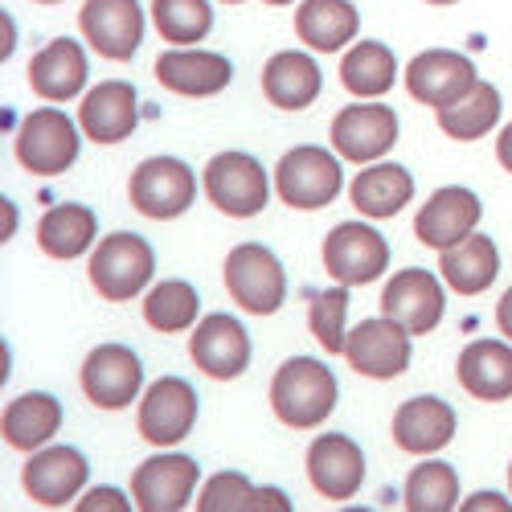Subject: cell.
I'll return each instance as SVG.
<instances>
[{"mask_svg":"<svg viewBox=\"0 0 512 512\" xmlns=\"http://www.w3.org/2000/svg\"><path fill=\"white\" fill-rule=\"evenodd\" d=\"M340 386L336 373L324 361L312 357H291L275 369L271 381V410L283 426H295V431H312L320 426L332 410H336Z\"/></svg>","mask_w":512,"mask_h":512,"instance_id":"obj_1","label":"cell"},{"mask_svg":"<svg viewBox=\"0 0 512 512\" xmlns=\"http://www.w3.org/2000/svg\"><path fill=\"white\" fill-rule=\"evenodd\" d=\"M156 271V254L140 234H107L91 254V283L107 304H127L148 287Z\"/></svg>","mask_w":512,"mask_h":512,"instance_id":"obj_2","label":"cell"},{"mask_svg":"<svg viewBox=\"0 0 512 512\" xmlns=\"http://www.w3.org/2000/svg\"><path fill=\"white\" fill-rule=\"evenodd\" d=\"M127 197L132 209L144 213L152 222H173L193 205L197 197V177L185 160L173 156H152L144 164H136L132 181H127Z\"/></svg>","mask_w":512,"mask_h":512,"instance_id":"obj_3","label":"cell"},{"mask_svg":"<svg viewBox=\"0 0 512 512\" xmlns=\"http://www.w3.org/2000/svg\"><path fill=\"white\" fill-rule=\"evenodd\" d=\"M226 291L250 316H271V312L283 308V295H287L283 263L267 246L242 242V246L230 250V259H226Z\"/></svg>","mask_w":512,"mask_h":512,"instance_id":"obj_4","label":"cell"},{"mask_svg":"<svg viewBox=\"0 0 512 512\" xmlns=\"http://www.w3.org/2000/svg\"><path fill=\"white\" fill-rule=\"evenodd\" d=\"M205 197L218 205L226 218H254L271 201L267 168L246 152H222L205 164Z\"/></svg>","mask_w":512,"mask_h":512,"instance_id":"obj_5","label":"cell"},{"mask_svg":"<svg viewBox=\"0 0 512 512\" xmlns=\"http://www.w3.org/2000/svg\"><path fill=\"white\" fill-rule=\"evenodd\" d=\"M17 164L25 173H37V177H58L78 160V132H74V119L58 107H41L33 111L21 132H17Z\"/></svg>","mask_w":512,"mask_h":512,"instance_id":"obj_6","label":"cell"},{"mask_svg":"<svg viewBox=\"0 0 512 512\" xmlns=\"http://www.w3.org/2000/svg\"><path fill=\"white\" fill-rule=\"evenodd\" d=\"M275 189L291 209H324L340 193V160L316 144L291 148L275 168Z\"/></svg>","mask_w":512,"mask_h":512,"instance_id":"obj_7","label":"cell"},{"mask_svg":"<svg viewBox=\"0 0 512 512\" xmlns=\"http://www.w3.org/2000/svg\"><path fill=\"white\" fill-rule=\"evenodd\" d=\"M386 267H390V242L365 222H340L324 238V271L336 283L365 287Z\"/></svg>","mask_w":512,"mask_h":512,"instance_id":"obj_8","label":"cell"},{"mask_svg":"<svg viewBox=\"0 0 512 512\" xmlns=\"http://www.w3.org/2000/svg\"><path fill=\"white\" fill-rule=\"evenodd\" d=\"M197 422V390L185 377H160L148 386V394L140 398V439H148L152 447H173L181 443Z\"/></svg>","mask_w":512,"mask_h":512,"instance_id":"obj_9","label":"cell"},{"mask_svg":"<svg viewBox=\"0 0 512 512\" xmlns=\"http://www.w3.org/2000/svg\"><path fill=\"white\" fill-rule=\"evenodd\" d=\"M398 144V115L381 103H353L332 119V148L340 160L369 164Z\"/></svg>","mask_w":512,"mask_h":512,"instance_id":"obj_10","label":"cell"},{"mask_svg":"<svg viewBox=\"0 0 512 512\" xmlns=\"http://www.w3.org/2000/svg\"><path fill=\"white\" fill-rule=\"evenodd\" d=\"M82 37L111 62H132L144 41V9L140 0H87L78 13Z\"/></svg>","mask_w":512,"mask_h":512,"instance_id":"obj_11","label":"cell"},{"mask_svg":"<svg viewBox=\"0 0 512 512\" xmlns=\"http://www.w3.org/2000/svg\"><path fill=\"white\" fill-rule=\"evenodd\" d=\"M144 365L127 345H99L82 361V394L99 410H123L127 402L140 398Z\"/></svg>","mask_w":512,"mask_h":512,"instance_id":"obj_12","label":"cell"},{"mask_svg":"<svg viewBox=\"0 0 512 512\" xmlns=\"http://www.w3.org/2000/svg\"><path fill=\"white\" fill-rule=\"evenodd\" d=\"M345 357L361 377L390 381V377L406 373V365H410V332L402 324H394L390 316L365 320L345 336Z\"/></svg>","mask_w":512,"mask_h":512,"instance_id":"obj_13","label":"cell"},{"mask_svg":"<svg viewBox=\"0 0 512 512\" xmlns=\"http://www.w3.org/2000/svg\"><path fill=\"white\" fill-rule=\"evenodd\" d=\"M443 283L422 271V267H410V271H398L386 291H381V316H390L394 324H402L410 336H422L431 332L439 320H443Z\"/></svg>","mask_w":512,"mask_h":512,"instance_id":"obj_14","label":"cell"},{"mask_svg":"<svg viewBox=\"0 0 512 512\" xmlns=\"http://www.w3.org/2000/svg\"><path fill=\"white\" fill-rule=\"evenodd\" d=\"M201 480V467L189 455H152L132 476V504L144 512H181Z\"/></svg>","mask_w":512,"mask_h":512,"instance_id":"obj_15","label":"cell"},{"mask_svg":"<svg viewBox=\"0 0 512 512\" xmlns=\"http://www.w3.org/2000/svg\"><path fill=\"white\" fill-rule=\"evenodd\" d=\"M87 459H82V451L74 447H41L33 451V459L25 463V472H21V484H25V496L41 508H62L70 504L82 484H87Z\"/></svg>","mask_w":512,"mask_h":512,"instance_id":"obj_16","label":"cell"},{"mask_svg":"<svg viewBox=\"0 0 512 512\" xmlns=\"http://www.w3.org/2000/svg\"><path fill=\"white\" fill-rule=\"evenodd\" d=\"M476 82L480 78H476L472 58L455 54V50H426V54H418L406 66V91H410V99L435 107V111L455 103L459 95H467Z\"/></svg>","mask_w":512,"mask_h":512,"instance_id":"obj_17","label":"cell"},{"mask_svg":"<svg viewBox=\"0 0 512 512\" xmlns=\"http://www.w3.org/2000/svg\"><path fill=\"white\" fill-rule=\"evenodd\" d=\"M484 218V205L472 189H463V185H447L439 193H431V201H426L418 209V218H414V234L422 246H431V250H447L455 242H463L467 234H472Z\"/></svg>","mask_w":512,"mask_h":512,"instance_id":"obj_18","label":"cell"},{"mask_svg":"<svg viewBox=\"0 0 512 512\" xmlns=\"http://www.w3.org/2000/svg\"><path fill=\"white\" fill-rule=\"evenodd\" d=\"M189 353H193V361H197L201 373L218 377V381H234L250 365V332L234 316L213 312V316H205L193 328Z\"/></svg>","mask_w":512,"mask_h":512,"instance_id":"obj_19","label":"cell"},{"mask_svg":"<svg viewBox=\"0 0 512 512\" xmlns=\"http://www.w3.org/2000/svg\"><path fill=\"white\" fill-rule=\"evenodd\" d=\"M136 123H140V95H136L132 82H123V78L99 82V87L82 99V107H78V127L95 144L127 140L136 132Z\"/></svg>","mask_w":512,"mask_h":512,"instance_id":"obj_20","label":"cell"},{"mask_svg":"<svg viewBox=\"0 0 512 512\" xmlns=\"http://www.w3.org/2000/svg\"><path fill=\"white\" fill-rule=\"evenodd\" d=\"M308 480L324 500H353L365 484V455L349 435H320L308 447Z\"/></svg>","mask_w":512,"mask_h":512,"instance_id":"obj_21","label":"cell"},{"mask_svg":"<svg viewBox=\"0 0 512 512\" xmlns=\"http://www.w3.org/2000/svg\"><path fill=\"white\" fill-rule=\"evenodd\" d=\"M156 78L164 91L185 95V99H205L230 87L234 66L230 58L213 54V50H164L156 58Z\"/></svg>","mask_w":512,"mask_h":512,"instance_id":"obj_22","label":"cell"},{"mask_svg":"<svg viewBox=\"0 0 512 512\" xmlns=\"http://www.w3.org/2000/svg\"><path fill=\"white\" fill-rule=\"evenodd\" d=\"M87 54L74 37H54L46 50H37V58L29 62V87L50 99V103H66L87 87Z\"/></svg>","mask_w":512,"mask_h":512,"instance_id":"obj_23","label":"cell"},{"mask_svg":"<svg viewBox=\"0 0 512 512\" xmlns=\"http://www.w3.org/2000/svg\"><path fill=\"white\" fill-rule=\"evenodd\" d=\"M455 439V410L443 398H410L394 414V443L410 455H431Z\"/></svg>","mask_w":512,"mask_h":512,"instance_id":"obj_24","label":"cell"},{"mask_svg":"<svg viewBox=\"0 0 512 512\" xmlns=\"http://www.w3.org/2000/svg\"><path fill=\"white\" fill-rule=\"evenodd\" d=\"M459 386L480 402L512 398V349L504 340H476L459 353Z\"/></svg>","mask_w":512,"mask_h":512,"instance_id":"obj_25","label":"cell"},{"mask_svg":"<svg viewBox=\"0 0 512 512\" xmlns=\"http://www.w3.org/2000/svg\"><path fill=\"white\" fill-rule=\"evenodd\" d=\"M263 95L279 111H304L320 95V66L304 50H283L263 66Z\"/></svg>","mask_w":512,"mask_h":512,"instance_id":"obj_26","label":"cell"},{"mask_svg":"<svg viewBox=\"0 0 512 512\" xmlns=\"http://www.w3.org/2000/svg\"><path fill=\"white\" fill-rule=\"evenodd\" d=\"M361 17L349 0H304L295 9V33H300L304 46L320 50V54H336L345 50L357 37Z\"/></svg>","mask_w":512,"mask_h":512,"instance_id":"obj_27","label":"cell"},{"mask_svg":"<svg viewBox=\"0 0 512 512\" xmlns=\"http://www.w3.org/2000/svg\"><path fill=\"white\" fill-rule=\"evenodd\" d=\"M447 287H455L459 295H480L496 283L500 271V250L488 234H467L463 242L443 250V263H439Z\"/></svg>","mask_w":512,"mask_h":512,"instance_id":"obj_28","label":"cell"},{"mask_svg":"<svg viewBox=\"0 0 512 512\" xmlns=\"http://www.w3.org/2000/svg\"><path fill=\"white\" fill-rule=\"evenodd\" d=\"M62 426V406L50 394H21L17 402L5 406L0 431L13 451H41Z\"/></svg>","mask_w":512,"mask_h":512,"instance_id":"obj_29","label":"cell"},{"mask_svg":"<svg viewBox=\"0 0 512 512\" xmlns=\"http://www.w3.org/2000/svg\"><path fill=\"white\" fill-rule=\"evenodd\" d=\"M99 234L95 209L87 205H54L50 213H41L37 222V246L50 254V259H78L82 250H91Z\"/></svg>","mask_w":512,"mask_h":512,"instance_id":"obj_30","label":"cell"},{"mask_svg":"<svg viewBox=\"0 0 512 512\" xmlns=\"http://www.w3.org/2000/svg\"><path fill=\"white\" fill-rule=\"evenodd\" d=\"M349 197L365 218H394V213L402 205H410V197H414V177L402 164H373L353 181Z\"/></svg>","mask_w":512,"mask_h":512,"instance_id":"obj_31","label":"cell"},{"mask_svg":"<svg viewBox=\"0 0 512 512\" xmlns=\"http://www.w3.org/2000/svg\"><path fill=\"white\" fill-rule=\"evenodd\" d=\"M496 119H500V91L492 87V82H476L467 95L439 107V127L451 140H463V144L488 136L496 127Z\"/></svg>","mask_w":512,"mask_h":512,"instance_id":"obj_32","label":"cell"},{"mask_svg":"<svg viewBox=\"0 0 512 512\" xmlns=\"http://www.w3.org/2000/svg\"><path fill=\"white\" fill-rule=\"evenodd\" d=\"M394 78H398V58L381 41H357L345 54V62H340V82L361 99L386 95L394 87Z\"/></svg>","mask_w":512,"mask_h":512,"instance_id":"obj_33","label":"cell"},{"mask_svg":"<svg viewBox=\"0 0 512 512\" xmlns=\"http://www.w3.org/2000/svg\"><path fill=\"white\" fill-rule=\"evenodd\" d=\"M402 504L410 512H451V508H459V476H455V467L439 463V459L418 463L414 472L406 476Z\"/></svg>","mask_w":512,"mask_h":512,"instance_id":"obj_34","label":"cell"},{"mask_svg":"<svg viewBox=\"0 0 512 512\" xmlns=\"http://www.w3.org/2000/svg\"><path fill=\"white\" fill-rule=\"evenodd\" d=\"M197 308H201V300H197L193 283H185V279H164V283H156V287L148 291L144 320H148V328H156V332H185V328H193Z\"/></svg>","mask_w":512,"mask_h":512,"instance_id":"obj_35","label":"cell"},{"mask_svg":"<svg viewBox=\"0 0 512 512\" xmlns=\"http://www.w3.org/2000/svg\"><path fill=\"white\" fill-rule=\"evenodd\" d=\"M152 21L164 41L193 46L213 29V9L209 0H152Z\"/></svg>","mask_w":512,"mask_h":512,"instance_id":"obj_36","label":"cell"},{"mask_svg":"<svg viewBox=\"0 0 512 512\" xmlns=\"http://www.w3.org/2000/svg\"><path fill=\"white\" fill-rule=\"evenodd\" d=\"M345 312H349V287L336 283L328 291H312V308H308V328L320 340L324 353H345Z\"/></svg>","mask_w":512,"mask_h":512,"instance_id":"obj_37","label":"cell"},{"mask_svg":"<svg viewBox=\"0 0 512 512\" xmlns=\"http://www.w3.org/2000/svg\"><path fill=\"white\" fill-rule=\"evenodd\" d=\"M250 496H254V484H250L246 476H238V472H218V476L205 484L197 508H201V512H250Z\"/></svg>","mask_w":512,"mask_h":512,"instance_id":"obj_38","label":"cell"},{"mask_svg":"<svg viewBox=\"0 0 512 512\" xmlns=\"http://www.w3.org/2000/svg\"><path fill=\"white\" fill-rule=\"evenodd\" d=\"M78 508L82 512H95V508H115V512H127V508H132V504H127L115 488H95L87 500H78Z\"/></svg>","mask_w":512,"mask_h":512,"instance_id":"obj_39","label":"cell"},{"mask_svg":"<svg viewBox=\"0 0 512 512\" xmlns=\"http://www.w3.org/2000/svg\"><path fill=\"white\" fill-rule=\"evenodd\" d=\"M287 512L291 508V500L279 492V488H254V496H250V512Z\"/></svg>","mask_w":512,"mask_h":512,"instance_id":"obj_40","label":"cell"},{"mask_svg":"<svg viewBox=\"0 0 512 512\" xmlns=\"http://www.w3.org/2000/svg\"><path fill=\"white\" fill-rule=\"evenodd\" d=\"M459 508H463V512H480V508H488V512H508L512 500H504L500 492H476V496H467Z\"/></svg>","mask_w":512,"mask_h":512,"instance_id":"obj_41","label":"cell"},{"mask_svg":"<svg viewBox=\"0 0 512 512\" xmlns=\"http://www.w3.org/2000/svg\"><path fill=\"white\" fill-rule=\"evenodd\" d=\"M496 160H500V168L504 173H512V123L500 132V140H496Z\"/></svg>","mask_w":512,"mask_h":512,"instance_id":"obj_42","label":"cell"},{"mask_svg":"<svg viewBox=\"0 0 512 512\" xmlns=\"http://www.w3.org/2000/svg\"><path fill=\"white\" fill-rule=\"evenodd\" d=\"M496 324H500V332L512 340V287L500 295V308H496Z\"/></svg>","mask_w":512,"mask_h":512,"instance_id":"obj_43","label":"cell"},{"mask_svg":"<svg viewBox=\"0 0 512 512\" xmlns=\"http://www.w3.org/2000/svg\"><path fill=\"white\" fill-rule=\"evenodd\" d=\"M17 230V209H13V201H5V238Z\"/></svg>","mask_w":512,"mask_h":512,"instance_id":"obj_44","label":"cell"},{"mask_svg":"<svg viewBox=\"0 0 512 512\" xmlns=\"http://www.w3.org/2000/svg\"><path fill=\"white\" fill-rule=\"evenodd\" d=\"M9 54H13V21L5 17V58H9Z\"/></svg>","mask_w":512,"mask_h":512,"instance_id":"obj_45","label":"cell"},{"mask_svg":"<svg viewBox=\"0 0 512 512\" xmlns=\"http://www.w3.org/2000/svg\"><path fill=\"white\" fill-rule=\"evenodd\" d=\"M426 5H455V0H426Z\"/></svg>","mask_w":512,"mask_h":512,"instance_id":"obj_46","label":"cell"},{"mask_svg":"<svg viewBox=\"0 0 512 512\" xmlns=\"http://www.w3.org/2000/svg\"><path fill=\"white\" fill-rule=\"evenodd\" d=\"M267 5H291V0H267Z\"/></svg>","mask_w":512,"mask_h":512,"instance_id":"obj_47","label":"cell"},{"mask_svg":"<svg viewBox=\"0 0 512 512\" xmlns=\"http://www.w3.org/2000/svg\"><path fill=\"white\" fill-rule=\"evenodd\" d=\"M41 5H62V0H41Z\"/></svg>","mask_w":512,"mask_h":512,"instance_id":"obj_48","label":"cell"},{"mask_svg":"<svg viewBox=\"0 0 512 512\" xmlns=\"http://www.w3.org/2000/svg\"><path fill=\"white\" fill-rule=\"evenodd\" d=\"M508 488H512V467H508Z\"/></svg>","mask_w":512,"mask_h":512,"instance_id":"obj_49","label":"cell"},{"mask_svg":"<svg viewBox=\"0 0 512 512\" xmlns=\"http://www.w3.org/2000/svg\"><path fill=\"white\" fill-rule=\"evenodd\" d=\"M222 5H238V0H222Z\"/></svg>","mask_w":512,"mask_h":512,"instance_id":"obj_50","label":"cell"}]
</instances>
